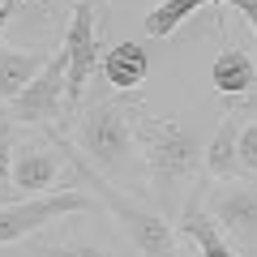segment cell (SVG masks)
Here are the masks:
<instances>
[{
  "label": "cell",
  "mask_w": 257,
  "mask_h": 257,
  "mask_svg": "<svg viewBox=\"0 0 257 257\" xmlns=\"http://www.w3.org/2000/svg\"><path fill=\"white\" fill-rule=\"evenodd\" d=\"M0 206H5V189H0Z\"/></svg>",
  "instance_id": "obj_21"
},
{
  "label": "cell",
  "mask_w": 257,
  "mask_h": 257,
  "mask_svg": "<svg viewBox=\"0 0 257 257\" xmlns=\"http://www.w3.org/2000/svg\"><path fill=\"white\" fill-rule=\"evenodd\" d=\"M13 13H18V0H5V5H0V30H5V22H9Z\"/></svg>",
  "instance_id": "obj_19"
},
{
  "label": "cell",
  "mask_w": 257,
  "mask_h": 257,
  "mask_svg": "<svg viewBox=\"0 0 257 257\" xmlns=\"http://www.w3.org/2000/svg\"><path fill=\"white\" fill-rule=\"evenodd\" d=\"M47 142H52V146L60 150L64 159H69V163H73L77 184H90V193H94V197H99V202L120 219V227H124L128 244L138 248V257H180L176 227L163 219V214H159V206L138 202L128 189L111 184V176H103L99 167H90V159H86L82 150L69 142V133H47Z\"/></svg>",
  "instance_id": "obj_2"
},
{
  "label": "cell",
  "mask_w": 257,
  "mask_h": 257,
  "mask_svg": "<svg viewBox=\"0 0 257 257\" xmlns=\"http://www.w3.org/2000/svg\"><path fill=\"white\" fill-rule=\"evenodd\" d=\"M227 5L248 22V26H253V35H257V0H227Z\"/></svg>",
  "instance_id": "obj_18"
},
{
  "label": "cell",
  "mask_w": 257,
  "mask_h": 257,
  "mask_svg": "<svg viewBox=\"0 0 257 257\" xmlns=\"http://www.w3.org/2000/svg\"><path fill=\"white\" fill-rule=\"evenodd\" d=\"M176 223H180V231L197 244V253H202V257H240L236 248H231V240L219 231V223L202 210V202H189Z\"/></svg>",
  "instance_id": "obj_13"
},
{
  "label": "cell",
  "mask_w": 257,
  "mask_h": 257,
  "mask_svg": "<svg viewBox=\"0 0 257 257\" xmlns=\"http://www.w3.org/2000/svg\"><path fill=\"white\" fill-rule=\"evenodd\" d=\"M202 210L219 223L223 236L257 240V184L253 180H223L202 197Z\"/></svg>",
  "instance_id": "obj_7"
},
{
  "label": "cell",
  "mask_w": 257,
  "mask_h": 257,
  "mask_svg": "<svg viewBox=\"0 0 257 257\" xmlns=\"http://www.w3.org/2000/svg\"><path fill=\"white\" fill-rule=\"evenodd\" d=\"M133 128H138V150H142V163H146V184L159 197V214L172 223L180 219V210L189 202L206 197V180H202L206 142L193 128L176 124L167 116H150V111H138Z\"/></svg>",
  "instance_id": "obj_1"
},
{
  "label": "cell",
  "mask_w": 257,
  "mask_h": 257,
  "mask_svg": "<svg viewBox=\"0 0 257 257\" xmlns=\"http://www.w3.org/2000/svg\"><path fill=\"white\" fill-rule=\"evenodd\" d=\"M236 155H240V172H244V180H257V120H253V124H240Z\"/></svg>",
  "instance_id": "obj_15"
},
{
  "label": "cell",
  "mask_w": 257,
  "mask_h": 257,
  "mask_svg": "<svg viewBox=\"0 0 257 257\" xmlns=\"http://www.w3.org/2000/svg\"><path fill=\"white\" fill-rule=\"evenodd\" d=\"M35 257H103V253L82 240H52V244H35Z\"/></svg>",
  "instance_id": "obj_16"
},
{
  "label": "cell",
  "mask_w": 257,
  "mask_h": 257,
  "mask_svg": "<svg viewBox=\"0 0 257 257\" xmlns=\"http://www.w3.org/2000/svg\"><path fill=\"white\" fill-rule=\"evenodd\" d=\"M64 82H69V60L56 47V56H47V64L35 73V82L5 103V120L22 128H43V133H64L73 124L69 103H64Z\"/></svg>",
  "instance_id": "obj_4"
},
{
  "label": "cell",
  "mask_w": 257,
  "mask_h": 257,
  "mask_svg": "<svg viewBox=\"0 0 257 257\" xmlns=\"http://www.w3.org/2000/svg\"><path fill=\"white\" fill-rule=\"evenodd\" d=\"M103 77L111 82V90H138L150 77V52L138 43V39H124V43L107 47L103 52Z\"/></svg>",
  "instance_id": "obj_11"
},
{
  "label": "cell",
  "mask_w": 257,
  "mask_h": 257,
  "mask_svg": "<svg viewBox=\"0 0 257 257\" xmlns=\"http://www.w3.org/2000/svg\"><path fill=\"white\" fill-rule=\"evenodd\" d=\"M43 64H47V52H22V47L0 43V103L18 99Z\"/></svg>",
  "instance_id": "obj_12"
},
{
  "label": "cell",
  "mask_w": 257,
  "mask_h": 257,
  "mask_svg": "<svg viewBox=\"0 0 257 257\" xmlns=\"http://www.w3.org/2000/svg\"><path fill=\"white\" fill-rule=\"evenodd\" d=\"M210 86H214V94H223V99L248 94L257 86V60L244 52V47L227 43L219 56H214V64H210Z\"/></svg>",
  "instance_id": "obj_10"
},
{
  "label": "cell",
  "mask_w": 257,
  "mask_h": 257,
  "mask_svg": "<svg viewBox=\"0 0 257 257\" xmlns=\"http://www.w3.org/2000/svg\"><path fill=\"white\" fill-rule=\"evenodd\" d=\"M94 18H99V0H73V13H69V26H64V39H60V52L69 60V82H64L69 116L82 111L90 73H94V64H99V30H94Z\"/></svg>",
  "instance_id": "obj_5"
},
{
  "label": "cell",
  "mask_w": 257,
  "mask_h": 257,
  "mask_svg": "<svg viewBox=\"0 0 257 257\" xmlns=\"http://www.w3.org/2000/svg\"><path fill=\"white\" fill-rule=\"evenodd\" d=\"M253 116H257V86H253Z\"/></svg>",
  "instance_id": "obj_20"
},
{
  "label": "cell",
  "mask_w": 257,
  "mask_h": 257,
  "mask_svg": "<svg viewBox=\"0 0 257 257\" xmlns=\"http://www.w3.org/2000/svg\"><path fill=\"white\" fill-rule=\"evenodd\" d=\"M197 9H214L219 13V35H227V26H223V0H163L159 9L146 13L142 30H146V39H167L176 26H184Z\"/></svg>",
  "instance_id": "obj_14"
},
{
  "label": "cell",
  "mask_w": 257,
  "mask_h": 257,
  "mask_svg": "<svg viewBox=\"0 0 257 257\" xmlns=\"http://www.w3.org/2000/svg\"><path fill=\"white\" fill-rule=\"evenodd\" d=\"M18 5H22V0H18Z\"/></svg>",
  "instance_id": "obj_22"
},
{
  "label": "cell",
  "mask_w": 257,
  "mask_h": 257,
  "mask_svg": "<svg viewBox=\"0 0 257 257\" xmlns=\"http://www.w3.org/2000/svg\"><path fill=\"white\" fill-rule=\"evenodd\" d=\"M138 111L128 107V103L111 99V94H99V99H86L82 111L73 116L77 124V142L90 159V167H99L103 176L111 172H124L138 155V128H133Z\"/></svg>",
  "instance_id": "obj_3"
},
{
  "label": "cell",
  "mask_w": 257,
  "mask_h": 257,
  "mask_svg": "<svg viewBox=\"0 0 257 257\" xmlns=\"http://www.w3.org/2000/svg\"><path fill=\"white\" fill-rule=\"evenodd\" d=\"M77 210H90V197L77 189H52V193H39V197H26V202H5L0 206V244L26 240L30 231Z\"/></svg>",
  "instance_id": "obj_6"
},
{
  "label": "cell",
  "mask_w": 257,
  "mask_h": 257,
  "mask_svg": "<svg viewBox=\"0 0 257 257\" xmlns=\"http://www.w3.org/2000/svg\"><path fill=\"white\" fill-rule=\"evenodd\" d=\"M13 176V146H9V133H0V189L9 184Z\"/></svg>",
  "instance_id": "obj_17"
},
{
  "label": "cell",
  "mask_w": 257,
  "mask_h": 257,
  "mask_svg": "<svg viewBox=\"0 0 257 257\" xmlns=\"http://www.w3.org/2000/svg\"><path fill=\"white\" fill-rule=\"evenodd\" d=\"M236 142H240V111H231V116L219 124V133L202 146V180H214V184H223V180H244Z\"/></svg>",
  "instance_id": "obj_9"
},
{
  "label": "cell",
  "mask_w": 257,
  "mask_h": 257,
  "mask_svg": "<svg viewBox=\"0 0 257 257\" xmlns=\"http://www.w3.org/2000/svg\"><path fill=\"white\" fill-rule=\"evenodd\" d=\"M13 176L9 180L18 184L22 193L39 197V193H52V184L60 180V150H47L43 142H22L13 146Z\"/></svg>",
  "instance_id": "obj_8"
}]
</instances>
